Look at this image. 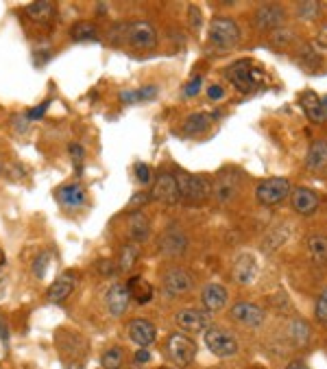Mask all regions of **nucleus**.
<instances>
[{
	"mask_svg": "<svg viewBox=\"0 0 327 369\" xmlns=\"http://www.w3.org/2000/svg\"><path fill=\"white\" fill-rule=\"evenodd\" d=\"M208 42L216 50H231L240 42V26L231 18H214L210 22Z\"/></svg>",
	"mask_w": 327,
	"mask_h": 369,
	"instance_id": "obj_1",
	"label": "nucleus"
},
{
	"mask_svg": "<svg viewBox=\"0 0 327 369\" xmlns=\"http://www.w3.org/2000/svg\"><path fill=\"white\" fill-rule=\"evenodd\" d=\"M227 79L238 92H253L264 84V73L253 62H236L227 68Z\"/></svg>",
	"mask_w": 327,
	"mask_h": 369,
	"instance_id": "obj_2",
	"label": "nucleus"
},
{
	"mask_svg": "<svg viewBox=\"0 0 327 369\" xmlns=\"http://www.w3.org/2000/svg\"><path fill=\"white\" fill-rule=\"evenodd\" d=\"M177 186H179V197L188 203H203L210 197V182L201 175H188V173H177L175 175Z\"/></svg>",
	"mask_w": 327,
	"mask_h": 369,
	"instance_id": "obj_3",
	"label": "nucleus"
},
{
	"mask_svg": "<svg viewBox=\"0 0 327 369\" xmlns=\"http://www.w3.org/2000/svg\"><path fill=\"white\" fill-rule=\"evenodd\" d=\"M166 352L170 363H175V367H188L197 357V343L188 334L175 332L166 341Z\"/></svg>",
	"mask_w": 327,
	"mask_h": 369,
	"instance_id": "obj_4",
	"label": "nucleus"
},
{
	"mask_svg": "<svg viewBox=\"0 0 327 369\" xmlns=\"http://www.w3.org/2000/svg\"><path fill=\"white\" fill-rule=\"evenodd\" d=\"M195 280H192V273L184 267H170L164 271V278H161V289L168 297H186L190 291H192Z\"/></svg>",
	"mask_w": 327,
	"mask_h": 369,
	"instance_id": "obj_5",
	"label": "nucleus"
},
{
	"mask_svg": "<svg viewBox=\"0 0 327 369\" xmlns=\"http://www.w3.org/2000/svg\"><path fill=\"white\" fill-rule=\"evenodd\" d=\"M203 341H206L208 350L218 359H229L238 352L236 337L223 330V328H208V330L203 332Z\"/></svg>",
	"mask_w": 327,
	"mask_h": 369,
	"instance_id": "obj_6",
	"label": "nucleus"
},
{
	"mask_svg": "<svg viewBox=\"0 0 327 369\" xmlns=\"http://www.w3.org/2000/svg\"><path fill=\"white\" fill-rule=\"evenodd\" d=\"M290 193V182L284 180V177H270V180L262 182L255 188V199L266 208H272L281 203Z\"/></svg>",
	"mask_w": 327,
	"mask_h": 369,
	"instance_id": "obj_7",
	"label": "nucleus"
},
{
	"mask_svg": "<svg viewBox=\"0 0 327 369\" xmlns=\"http://www.w3.org/2000/svg\"><path fill=\"white\" fill-rule=\"evenodd\" d=\"M125 37H127L129 46H133V48H155V44H157L155 26L146 20H135V22L127 24Z\"/></svg>",
	"mask_w": 327,
	"mask_h": 369,
	"instance_id": "obj_8",
	"label": "nucleus"
},
{
	"mask_svg": "<svg viewBox=\"0 0 327 369\" xmlns=\"http://www.w3.org/2000/svg\"><path fill=\"white\" fill-rule=\"evenodd\" d=\"M175 323L181 328L184 332H206L210 323H212V315L208 310L201 308H181L175 315Z\"/></svg>",
	"mask_w": 327,
	"mask_h": 369,
	"instance_id": "obj_9",
	"label": "nucleus"
},
{
	"mask_svg": "<svg viewBox=\"0 0 327 369\" xmlns=\"http://www.w3.org/2000/svg\"><path fill=\"white\" fill-rule=\"evenodd\" d=\"M129 302H131V293H129L127 282H114L107 289L105 306H107L109 315H112V317H122V315H125V312L129 310Z\"/></svg>",
	"mask_w": 327,
	"mask_h": 369,
	"instance_id": "obj_10",
	"label": "nucleus"
},
{
	"mask_svg": "<svg viewBox=\"0 0 327 369\" xmlns=\"http://www.w3.org/2000/svg\"><path fill=\"white\" fill-rule=\"evenodd\" d=\"M151 197L166 203V206H175V203H179L181 197H179V186H177V180L172 173H159L157 180L153 184V190H151Z\"/></svg>",
	"mask_w": 327,
	"mask_h": 369,
	"instance_id": "obj_11",
	"label": "nucleus"
},
{
	"mask_svg": "<svg viewBox=\"0 0 327 369\" xmlns=\"http://www.w3.org/2000/svg\"><path fill=\"white\" fill-rule=\"evenodd\" d=\"M127 334L131 339V343H135L138 348H148V346H153L155 343V339H157V330H155V325L148 321V319H131L127 323Z\"/></svg>",
	"mask_w": 327,
	"mask_h": 369,
	"instance_id": "obj_12",
	"label": "nucleus"
},
{
	"mask_svg": "<svg viewBox=\"0 0 327 369\" xmlns=\"http://www.w3.org/2000/svg\"><path fill=\"white\" fill-rule=\"evenodd\" d=\"M284 20H286V13L277 5H264L253 13V24H255V29H260V31L279 29Z\"/></svg>",
	"mask_w": 327,
	"mask_h": 369,
	"instance_id": "obj_13",
	"label": "nucleus"
},
{
	"mask_svg": "<svg viewBox=\"0 0 327 369\" xmlns=\"http://www.w3.org/2000/svg\"><path fill=\"white\" fill-rule=\"evenodd\" d=\"M231 317L249 328H260L264 323V310L253 302H236L231 306Z\"/></svg>",
	"mask_w": 327,
	"mask_h": 369,
	"instance_id": "obj_14",
	"label": "nucleus"
},
{
	"mask_svg": "<svg viewBox=\"0 0 327 369\" xmlns=\"http://www.w3.org/2000/svg\"><path fill=\"white\" fill-rule=\"evenodd\" d=\"M240 186V173L234 171V169H225L221 175L216 177V184H214V195L216 199L225 203L229 201L231 197L236 195V190Z\"/></svg>",
	"mask_w": 327,
	"mask_h": 369,
	"instance_id": "obj_15",
	"label": "nucleus"
},
{
	"mask_svg": "<svg viewBox=\"0 0 327 369\" xmlns=\"http://www.w3.org/2000/svg\"><path fill=\"white\" fill-rule=\"evenodd\" d=\"M201 302L210 315L212 312H221L227 306V289L223 284H216V282L206 284L203 286V293H201Z\"/></svg>",
	"mask_w": 327,
	"mask_h": 369,
	"instance_id": "obj_16",
	"label": "nucleus"
},
{
	"mask_svg": "<svg viewBox=\"0 0 327 369\" xmlns=\"http://www.w3.org/2000/svg\"><path fill=\"white\" fill-rule=\"evenodd\" d=\"M188 247V236L184 234V231L179 227H168L166 231H164V236L159 240V249L175 258V256H181Z\"/></svg>",
	"mask_w": 327,
	"mask_h": 369,
	"instance_id": "obj_17",
	"label": "nucleus"
},
{
	"mask_svg": "<svg viewBox=\"0 0 327 369\" xmlns=\"http://www.w3.org/2000/svg\"><path fill=\"white\" fill-rule=\"evenodd\" d=\"M57 201L68 210H79L86 206L88 193H86V188L79 184H66L57 190Z\"/></svg>",
	"mask_w": 327,
	"mask_h": 369,
	"instance_id": "obj_18",
	"label": "nucleus"
},
{
	"mask_svg": "<svg viewBox=\"0 0 327 369\" xmlns=\"http://www.w3.org/2000/svg\"><path fill=\"white\" fill-rule=\"evenodd\" d=\"M72 291H75V276H72V273H63V276H59L48 286L46 297H48V302H52V304H61L63 299L70 297Z\"/></svg>",
	"mask_w": 327,
	"mask_h": 369,
	"instance_id": "obj_19",
	"label": "nucleus"
},
{
	"mask_svg": "<svg viewBox=\"0 0 327 369\" xmlns=\"http://www.w3.org/2000/svg\"><path fill=\"white\" fill-rule=\"evenodd\" d=\"M293 210L299 214H312L319 208V197L312 193L310 188H295V193L290 197Z\"/></svg>",
	"mask_w": 327,
	"mask_h": 369,
	"instance_id": "obj_20",
	"label": "nucleus"
},
{
	"mask_svg": "<svg viewBox=\"0 0 327 369\" xmlns=\"http://www.w3.org/2000/svg\"><path fill=\"white\" fill-rule=\"evenodd\" d=\"M138 258H140V245L133 243V240H129V243L122 245V249H120V254H118L116 269L122 271V273H129V271L135 267V263H138Z\"/></svg>",
	"mask_w": 327,
	"mask_h": 369,
	"instance_id": "obj_21",
	"label": "nucleus"
},
{
	"mask_svg": "<svg viewBox=\"0 0 327 369\" xmlns=\"http://www.w3.org/2000/svg\"><path fill=\"white\" fill-rule=\"evenodd\" d=\"M26 13H29V18L37 24H50L57 16V7L52 3H44V0H39V3H33L26 7Z\"/></svg>",
	"mask_w": 327,
	"mask_h": 369,
	"instance_id": "obj_22",
	"label": "nucleus"
},
{
	"mask_svg": "<svg viewBox=\"0 0 327 369\" xmlns=\"http://www.w3.org/2000/svg\"><path fill=\"white\" fill-rule=\"evenodd\" d=\"M306 167L310 171H323L327 169V142L317 140L308 149V158H306Z\"/></svg>",
	"mask_w": 327,
	"mask_h": 369,
	"instance_id": "obj_23",
	"label": "nucleus"
},
{
	"mask_svg": "<svg viewBox=\"0 0 327 369\" xmlns=\"http://www.w3.org/2000/svg\"><path fill=\"white\" fill-rule=\"evenodd\" d=\"M129 236H131L133 243H138V245L151 236V223H148V218L142 212L133 214L129 218Z\"/></svg>",
	"mask_w": 327,
	"mask_h": 369,
	"instance_id": "obj_24",
	"label": "nucleus"
},
{
	"mask_svg": "<svg viewBox=\"0 0 327 369\" xmlns=\"http://www.w3.org/2000/svg\"><path fill=\"white\" fill-rule=\"evenodd\" d=\"M301 107H304L306 116H308L312 122H323V120H325L323 101L317 97L315 92H304V94H301Z\"/></svg>",
	"mask_w": 327,
	"mask_h": 369,
	"instance_id": "obj_25",
	"label": "nucleus"
},
{
	"mask_svg": "<svg viewBox=\"0 0 327 369\" xmlns=\"http://www.w3.org/2000/svg\"><path fill=\"white\" fill-rule=\"evenodd\" d=\"M129 286V293H131V299H135L138 304H146L153 299V286L148 284L142 276H135L127 282Z\"/></svg>",
	"mask_w": 327,
	"mask_h": 369,
	"instance_id": "obj_26",
	"label": "nucleus"
},
{
	"mask_svg": "<svg viewBox=\"0 0 327 369\" xmlns=\"http://www.w3.org/2000/svg\"><path fill=\"white\" fill-rule=\"evenodd\" d=\"M255 276H257V265H255L253 258H251V256H240L238 263H236V267H234V278H236V282L249 284V282L255 280Z\"/></svg>",
	"mask_w": 327,
	"mask_h": 369,
	"instance_id": "obj_27",
	"label": "nucleus"
},
{
	"mask_svg": "<svg viewBox=\"0 0 327 369\" xmlns=\"http://www.w3.org/2000/svg\"><path fill=\"white\" fill-rule=\"evenodd\" d=\"M308 254L315 263L325 265L327 263V236H323V234L308 236Z\"/></svg>",
	"mask_w": 327,
	"mask_h": 369,
	"instance_id": "obj_28",
	"label": "nucleus"
},
{
	"mask_svg": "<svg viewBox=\"0 0 327 369\" xmlns=\"http://www.w3.org/2000/svg\"><path fill=\"white\" fill-rule=\"evenodd\" d=\"M210 127V114H190L184 122V133L186 135H197V133H203Z\"/></svg>",
	"mask_w": 327,
	"mask_h": 369,
	"instance_id": "obj_29",
	"label": "nucleus"
},
{
	"mask_svg": "<svg viewBox=\"0 0 327 369\" xmlns=\"http://www.w3.org/2000/svg\"><path fill=\"white\" fill-rule=\"evenodd\" d=\"M122 363H125V350L118 348V346L107 348L103 352V357H101V367L103 369H120Z\"/></svg>",
	"mask_w": 327,
	"mask_h": 369,
	"instance_id": "obj_30",
	"label": "nucleus"
},
{
	"mask_svg": "<svg viewBox=\"0 0 327 369\" xmlns=\"http://www.w3.org/2000/svg\"><path fill=\"white\" fill-rule=\"evenodd\" d=\"M70 37L75 42H86V39H97V26L88 20H81L75 22L72 29H70Z\"/></svg>",
	"mask_w": 327,
	"mask_h": 369,
	"instance_id": "obj_31",
	"label": "nucleus"
},
{
	"mask_svg": "<svg viewBox=\"0 0 327 369\" xmlns=\"http://www.w3.org/2000/svg\"><path fill=\"white\" fill-rule=\"evenodd\" d=\"M288 334L293 339V343L297 346H306L308 343V339H310V328H308V321L304 319H293L290 321V328H288Z\"/></svg>",
	"mask_w": 327,
	"mask_h": 369,
	"instance_id": "obj_32",
	"label": "nucleus"
},
{
	"mask_svg": "<svg viewBox=\"0 0 327 369\" xmlns=\"http://www.w3.org/2000/svg\"><path fill=\"white\" fill-rule=\"evenodd\" d=\"M319 9H321V3H299L297 5V16L304 18V20H315L319 16Z\"/></svg>",
	"mask_w": 327,
	"mask_h": 369,
	"instance_id": "obj_33",
	"label": "nucleus"
},
{
	"mask_svg": "<svg viewBox=\"0 0 327 369\" xmlns=\"http://www.w3.org/2000/svg\"><path fill=\"white\" fill-rule=\"evenodd\" d=\"M68 153H70V158H72L77 173H81V169H83V160H86V149L81 144H70L68 146Z\"/></svg>",
	"mask_w": 327,
	"mask_h": 369,
	"instance_id": "obj_34",
	"label": "nucleus"
},
{
	"mask_svg": "<svg viewBox=\"0 0 327 369\" xmlns=\"http://www.w3.org/2000/svg\"><path fill=\"white\" fill-rule=\"evenodd\" d=\"M317 319L319 321H323V323H327V289L319 295V299H317Z\"/></svg>",
	"mask_w": 327,
	"mask_h": 369,
	"instance_id": "obj_35",
	"label": "nucleus"
},
{
	"mask_svg": "<svg viewBox=\"0 0 327 369\" xmlns=\"http://www.w3.org/2000/svg\"><path fill=\"white\" fill-rule=\"evenodd\" d=\"M48 105H50V99H46L44 103H39L37 107H33V109H29L26 112V120H39V118H44V114H46V109H48Z\"/></svg>",
	"mask_w": 327,
	"mask_h": 369,
	"instance_id": "obj_36",
	"label": "nucleus"
},
{
	"mask_svg": "<svg viewBox=\"0 0 327 369\" xmlns=\"http://www.w3.org/2000/svg\"><path fill=\"white\" fill-rule=\"evenodd\" d=\"M46 267H48V254H42L39 258H35L33 271H35L37 278H44V276H46Z\"/></svg>",
	"mask_w": 327,
	"mask_h": 369,
	"instance_id": "obj_37",
	"label": "nucleus"
},
{
	"mask_svg": "<svg viewBox=\"0 0 327 369\" xmlns=\"http://www.w3.org/2000/svg\"><path fill=\"white\" fill-rule=\"evenodd\" d=\"M135 97H138V103L140 101H151L153 97H157V86H144L140 90H135Z\"/></svg>",
	"mask_w": 327,
	"mask_h": 369,
	"instance_id": "obj_38",
	"label": "nucleus"
},
{
	"mask_svg": "<svg viewBox=\"0 0 327 369\" xmlns=\"http://www.w3.org/2000/svg\"><path fill=\"white\" fill-rule=\"evenodd\" d=\"M148 199H151V195H146L144 193V190H142V193H135L133 197H131V201H129V210H138V208H142L144 206V203L148 201Z\"/></svg>",
	"mask_w": 327,
	"mask_h": 369,
	"instance_id": "obj_39",
	"label": "nucleus"
},
{
	"mask_svg": "<svg viewBox=\"0 0 327 369\" xmlns=\"http://www.w3.org/2000/svg\"><path fill=\"white\" fill-rule=\"evenodd\" d=\"M135 177H138L140 184H148L151 182V169L146 164H135Z\"/></svg>",
	"mask_w": 327,
	"mask_h": 369,
	"instance_id": "obj_40",
	"label": "nucleus"
},
{
	"mask_svg": "<svg viewBox=\"0 0 327 369\" xmlns=\"http://www.w3.org/2000/svg\"><path fill=\"white\" fill-rule=\"evenodd\" d=\"M201 84H203V79H201V77H195V79L184 88V97H188V99H190V97H197L199 90H201Z\"/></svg>",
	"mask_w": 327,
	"mask_h": 369,
	"instance_id": "obj_41",
	"label": "nucleus"
},
{
	"mask_svg": "<svg viewBox=\"0 0 327 369\" xmlns=\"http://www.w3.org/2000/svg\"><path fill=\"white\" fill-rule=\"evenodd\" d=\"M148 361H151V354H148V350H144V348H140L138 352L133 354V363H135V367L146 365Z\"/></svg>",
	"mask_w": 327,
	"mask_h": 369,
	"instance_id": "obj_42",
	"label": "nucleus"
},
{
	"mask_svg": "<svg viewBox=\"0 0 327 369\" xmlns=\"http://www.w3.org/2000/svg\"><path fill=\"white\" fill-rule=\"evenodd\" d=\"M208 97H210L212 101H221V99L225 97V90H223L221 86H210V88H208Z\"/></svg>",
	"mask_w": 327,
	"mask_h": 369,
	"instance_id": "obj_43",
	"label": "nucleus"
},
{
	"mask_svg": "<svg viewBox=\"0 0 327 369\" xmlns=\"http://www.w3.org/2000/svg\"><path fill=\"white\" fill-rule=\"evenodd\" d=\"M317 44H319L321 48H327V24L321 26V31L317 33Z\"/></svg>",
	"mask_w": 327,
	"mask_h": 369,
	"instance_id": "obj_44",
	"label": "nucleus"
},
{
	"mask_svg": "<svg viewBox=\"0 0 327 369\" xmlns=\"http://www.w3.org/2000/svg\"><path fill=\"white\" fill-rule=\"evenodd\" d=\"M286 369H310L304 361H293V363H288V367Z\"/></svg>",
	"mask_w": 327,
	"mask_h": 369,
	"instance_id": "obj_45",
	"label": "nucleus"
},
{
	"mask_svg": "<svg viewBox=\"0 0 327 369\" xmlns=\"http://www.w3.org/2000/svg\"><path fill=\"white\" fill-rule=\"evenodd\" d=\"M323 112H325V116H327V99L323 101Z\"/></svg>",
	"mask_w": 327,
	"mask_h": 369,
	"instance_id": "obj_46",
	"label": "nucleus"
},
{
	"mask_svg": "<svg viewBox=\"0 0 327 369\" xmlns=\"http://www.w3.org/2000/svg\"><path fill=\"white\" fill-rule=\"evenodd\" d=\"M133 369H140V367H133Z\"/></svg>",
	"mask_w": 327,
	"mask_h": 369,
	"instance_id": "obj_47",
	"label": "nucleus"
}]
</instances>
